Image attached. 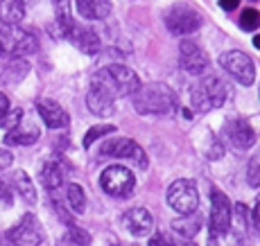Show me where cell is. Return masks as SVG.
<instances>
[{
    "mask_svg": "<svg viewBox=\"0 0 260 246\" xmlns=\"http://www.w3.org/2000/svg\"><path fill=\"white\" fill-rule=\"evenodd\" d=\"M179 107L177 93L163 82H149L143 84L141 88L134 93V109L141 115H158L166 118L172 115Z\"/></svg>",
    "mask_w": 260,
    "mask_h": 246,
    "instance_id": "obj_1",
    "label": "cell"
},
{
    "mask_svg": "<svg viewBox=\"0 0 260 246\" xmlns=\"http://www.w3.org/2000/svg\"><path fill=\"white\" fill-rule=\"evenodd\" d=\"M93 84L104 88L113 99L118 97H129L141 88V79L132 68L122 66V63H111V66L100 68L93 75Z\"/></svg>",
    "mask_w": 260,
    "mask_h": 246,
    "instance_id": "obj_2",
    "label": "cell"
},
{
    "mask_svg": "<svg viewBox=\"0 0 260 246\" xmlns=\"http://www.w3.org/2000/svg\"><path fill=\"white\" fill-rule=\"evenodd\" d=\"M231 90L219 77H204L199 84L190 88V99H192V109L199 113L208 111V109H219L229 99Z\"/></svg>",
    "mask_w": 260,
    "mask_h": 246,
    "instance_id": "obj_3",
    "label": "cell"
},
{
    "mask_svg": "<svg viewBox=\"0 0 260 246\" xmlns=\"http://www.w3.org/2000/svg\"><path fill=\"white\" fill-rule=\"evenodd\" d=\"M163 21H166V27L172 34H177V37H190V34H194L202 27L204 18L197 9L188 7V5H172L166 12Z\"/></svg>",
    "mask_w": 260,
    "mask_h": 246,
    "instance_id": "obj_4",
    "label": "cell"
},
{
    "mask_svg": "<svg viewBox=\"0 0 260 246\" xmlns=\"http://www.w3.org/2000/svg\"><path fill=\"white\" fill-rule=\"evenodd\" d=\"M100 185L107 194L111 197H129L136 188V177L129 167H122V165H111L102 172L100 177Z\"/></svg>",
    "mask_w": 260,
    "mask_h": 246,
    "instance_id": "obj_5",
    "label": "cell"
},
{
    "mask_svg": "<svg viewBox=\"0 0 260 246\" xmlns=\"http://www.w3.org/2000/svg\"><path fill=\"white\" fill-rule=\"evenodd\" d=\"M219 66L226 70L238 84H242V86H251L256 82V66H253L251 57L247 52H240V50L224 52L219 57Z\"/></svg>",
    "mask_w": 260,
    "mask_h": 246,
    "instance_id": "obj_6",
    "label": "cell"
},
{
    "mask_svg": "<svg viewBox=\"0 0 260 246\" xmlns=\"http://www.w3.org/2000/svg\"><path fill=\"white\" fill-rule=\"evenodd\" d=\"M168 205L179 215H190L199 205V192L192 181L179 179L168 188Z\"/></svg>",
    "mask_w": 260,
    "mask_h": 246,
    "instance_id": "obj_7",
    "label": "cell"
},
{
    "mask_svg": "<svg viewBox=\"0 0 260 246\" xmlns=\"http://www.w3.org/2000/svg\"><path fill=\"white\" fill-rule=\"evenodd\" d=\"M5 57H29L39 50V43L27 29L18 27V25H5Z\"/></svg>",
    "mask_w": 260,
    "mask_h": 246,
    "instance_id": "obj_8",
    "label": "cell"
},
{
    "mask_svg": "<svg viewBox=\"0 0 260 246\" xmlns=\"http://www.w3.org/2000/svg\"><path fill=\"white\" fill-rule=\"evenodd\" d=\"M179 66L186 70L188 75H192V77H199V75H204L208 70L211 59H208L206 50L197 41L183 39L181 45H179Z\"/></svg>",
    "mask_w": 260,
    "mask_h": 246,
    "instance_id": "obj_9",
    "label": "cell"
},
{
    "mask_svg": "<svg viewBox=\"0 0 260 246\" xmlns=\"http://www.w3.org/2000/svg\"><path fill=\"white\" fill-rule=\"evenodd\" d=\"M7 239L16 246H41L43 242V228L34 215H25L14 228L7 230Z\"/></svg>",
    "mask_w": 260,
    "mask_h": 246,
    "instance_id": "obj_10",
    "label": "cell"
},
{
    "mask_svg": "<svg viewBox=\"0 0 260 246\" xmlns=\"http://www.w3.org/2000/svg\"><path fill=\"white\" fill-rule=\"evenodd\" d=\"M102 156H113V158H132L141 165V169H147V156L141 149V145L134 143L129 138H113L102 145Z\"/></svg>",
    "mask_w": 260,
    "mask_h": 246,
    "instance_id": "obj_11",
    "label": "cell"
},
{
    "mask_svg": "<svg viewBox=\"0 0 260 246\" xmlns=\"http://www.w3.org/2000/svg\"><path fill=\"white\" fill-rule=\"evenodd\" d=\"M224 135H226L229 145L236 149H249L256 143V129L251 127V122L244 118H236L229 120L224 124Z\"/></svg>",
    "mask_w": 260,
    "mask_h": 246,
    "instance_id": "obj_12",
    "label": "cell"
},
{
    "mask_svg": "<svg viewBox=\"0 0 260 246\" xmlns=\"http://www.w3.org/2000/svg\"><path fill=\"white\" fill-rule=\"evenodd\" d=\"M231 201L217 188L211 190V230H224L231 226Z\"/></svg>",
    "mask_w": 260,
    "mask_h": 246,
    "instance_id": "obj_13",
    "label": "cell"
},
{
    "mask_svg": "<svg viewBox=\"0 0 260 246\" xmlns=\"http://www.w3.org/2000/svg\"><path fill=\"white\" fill-rule=\"evenodd\" d=\"M122 226L132 237H147L154 230V219L145 208H132L122 215Z\"/></svg>",
    "mask_w": 260,
    "mask_h": 246,
    "instance_id": "obj_14",
    "label": "cell"
},
{
    "mask_svg": "<svg viewBox=\"0 0 260 246\" xmlns=\"http://www.w3.org/2000/svg\"><path fill=\"white\" fill-rule=\"evenodd\" d=\"M37 111L41 115L43 122H46L48 129H66L68 122H71L66 109L59 102H54V99H46V97L37 99Z\"/></svg>",
    "mask_w": 260,
    "mask_h": 246,
    "instance_id": "obj_15",
    "label": "cell"
},
{
    "mask_svg": "<svg viewBox=\"0 0 260 246\" xmlns=\"http://www.w3.org/2000/svg\"><path fill=\"white\" fill-rule=\"evenodd\" d=\"M86 107H88V111L93 115H98V118H111V115L116 113V99L104 88H100L98 84H91L88 95H86Z\"/></svg>",
    "mask_w": 260,
    "mask_h": 246,
    "instance_id": "obj_16",
    "label": "cell"
},
{
    "mask_svg": "<svg viewBox=\"0 0 260 246\" xmlns=\"http://www.w3.org/2000/svg\"><path fill=\"white\" fill-rule=\"evenodd\" d=\"M63 39H68V41H71L77 50H82L84 54H95L100 50L98 34H95L91 27H82V25H77V23H73V27L68 29Z\"/></svg>",
    "mask_w": 260,
    "mask_h": 246,
    "instance_id": "obj_17",
    "label": "cell"
},
{
    "mask_svg": "<svg viewBox=\"0 0 260 246\" xmlns=\"http://www.w3.org/2000/svg\"><path fill=\"white\" fill-rule=\"evenodd\" d=\"M77 14L86 21H104L111 14V0H77Z\"/></svg>",
    "mask_w": 260,
    "mask_h": 246,
    "instance_id": "obj_18",
    "label": "cell"
},
{
    "mask_svg": "<svg viewBox=\"0 0 260 246\" xmlns=\"http://www.w3.org/2000/svg\"><path fill=\"white\" fill-rule=\"evenodd\" d=\"M25 18V0H0V23L18 25Z\"/></svg>",
    "mask_w": 260,
    "mask_h": 246,
    "instance_id": "obj_19",
    "label": "cell"
},
{
    "mask_svg": "<svg viewBox=\"0 0 260 246\" xmlns=\"http://www.w3.org/2000/svg\"><path fill=\"white\" fill-rule=\"evenodd\" d=\"M66 172H63V165L59 160H48L41 167V183L46 185V190H57L63 185Z\"/></svg>",
    "mask_w": 260,
    "mask_h": 246,
    "instance_id": "obj_20",
    "label": "cell"
},
{
    "mask_svg": "<svg viewBox=\"0 0 260 246\" xmlns=\"http://www.w3.org/2000/svg\"><path fill=\"white\" fill-rule=\"evenodd\" d=\"M202 228V217L194 213L190 215H181L179 219H174L172 222V230L179 235V237L183 239H192L194 235H197V230Z\"/></svg>",
    "mask_w": 260,
    "mask_h": 246,
    "instance_id": "obj_21",
    "label": "cell"
},
{
    "mask_svg": "<svg viewBox=\"0 0 260 246\" xmlns=\"http://www.w3.org/2000/svg\"><path fill=\"white\" fill-rule=\"evenodd\" d=\"M52 9H54V23L59 27V37H66V32L75 23L71 0H52Z\"/></svg>",
    "mask_w": 260,
    "mask_h": 246,
    "instance_id": "obj_22",
    "label": "cell"
},
{
    "mask_svg": "<svg viewBox=\"0 0 260 246\" xmlns=\"http://www.w3.org/2000/svg\"><path fill=\"white\" fill-rule=\"evenodd\" d=\"M39 131L37 127H29V129H23V127H14L9 129L7 133H5V145H9V147H21V145H32L39 140Z\"/></svg>",
    "mask_w": 260,
    "mask_h": 246,
    "instance_id": "obj_23",
    "label": "cell"
},
{
    "mask_svg": "<svg viewBox=\"0 0 260 246\" xmlns=\"http://www.w3.org/2000/svg\"><path fill=\"white\" fill-rule=\"evenodd\" d=\"M12 183H14V188H16V192L23 197V201L37 203V188L32 185V181H29V177L23 172V169H18V172L12 174Z\"/></svg>",
    "mask_w": 260,
    "mask_h": 246,
    "instance_id": "obj_24",
    "label": "cell"
},
{
    "mask_svg": "<svg viewBox=\"0 0 260 246\" xmlns=\"http://www.w3.org/2000/svg\"><path fill=\"white\" fill-rule=\"evenodd\" d=\"M208 246H242V233L233 230L231 226L224 230H211Z\"/></svg>",
    "mask_w": 260,
    "mask_h": 246,
    "instance_id": "obj_25",
    "label": "cell"
},
{
    "mask_svg": "<svg viewBox=\"0 0 260 246\" xmlns=\"http://www.w3.org/2000/svg\"><path fill=\"white\" fill-rule=\"evenodd\" d=\"M66 197H68V205H71L73 213H84L86 210V194H84L82 185L77 183H68L66 188Z\"/></svg>",
    "mask_w": 260,
    "mask_h": 246,
    "instance_id": "obj_26",
    "label": "cell"
},
{
    "mask_svg": "<svg viewBox=\"0 0 260 246\" xmlns=\"http://www.w3.org/2000/svg\"><path fill=\"white\" fill-rule=\"evenodd\" d=\"M27 70H29V66L23 61V59L12 57V63L3 70V79H5V82H9V84L18 82V79H23L25 75H27Z\"/></svg>",
    "mask_w": 260,
    "mask_h": 246,
    "instance_id": "obj_27",
    "label": "cell"
},
{
    "mask_svg": "<svg viewBox=\"0 0 260 246\" xmlns=\"http://www.w3.org/2000/svg\"><path fill=\"white\" fill-rule=\"evenodd\" d=\"M204 156L211 160H217L224 156V145L219 143L217 135H213V133L206 135V140H204Z\"/></svg>",
    "mask_w": 260,
    "mask_h": 246,
    "instance_id": "obj_28",
    "label": "cell"
},
{
    "mask_svg": "<svg viewBox=\"0 0 260 246\" xmlns=\"http://www.w3.org/2000/svg\"><path fill=\"white\" fill-rule=\"evenodd\" d=\"M113 131H116V127H113V124H95V127H91L86 131V135H84V147H91L98 138H104V135H109Z\"/></svg>",
    "mask_w": 260,
    "mask_h": 246,
    "instance_id": "obj_29",
    "label": "cell"
},
{
    "mask_svg": "<svg viewBox=\"0 0 260 246\" xmlns=\"http://www.w3.org/2000/svg\"><path fill=\"white\" fill-rule=\"evenodd\" d=\"M247 181L251 188H260V152L253 154L247 165Z\"/></svg>",
    "mask_w": 260,
    "mask_h": 246,
    "instance_id": "obj_30",
    "label": "cell"
},
{
    "mask_svg": "<svg viewBox=\"0 0 260 246\" xmlns=\"http://www.w3.org/2000/svg\"><path fill=\"white\" fill-rule=\"evenodd\" d=\"M240 27L247 29V32L258 29L260 27V12H256V9H244L242 18H240Z\"/></svg>",
    "mask_w": 260,
    "mask_h": 246,
    "instance_id": "obj_31",
    "label": "cell"
},
{
    "mask_svg": "<svg viewBox=\"0 0 260 246\" xmlns=\"http://www.w3.org/2000/svg\"><path fill=\"white\" fill-rule=\"evenodd\" d=\"M68 239H71L73 244H77V246H88L91 244V235H88L86 230H82L79 226H75V224L68 226Z\"/></svg>",
    "mask_w": 260,
    "mask_h": 246,
    "instance_id": "obj_32",
    "label": "cell"
},
{
    "mask_svg": "<svg viewBox=\"0 0 260 246\" xmlns=\"http://www.w3.org/2000/svg\"><path fill=\"white\" fill-rule=\"evenodd\" d=\"M21 120H23V109H14V111H7L3 115V120H0V127L3 129H14V127H18L21 124Z\"/></svg>",
    "mask_w": 260,
    "mask_h": 246,
    "instance_id": "obj_33",
    "label": "cell"
},
{
    "mask_svg": "<svg viewBox=\"0 0 260 246\" xmlns=\"http://www.w3.org/2000/svg\"><path fill=\"white\" fill-rule=\"evenodd\" d=\"M147 246H179V244H177V239L168 237V235H163V233H156L152 239H149Z\"/></svg>",
    "mask_w": 260,
    "mask_h": 246,
    "instance_id": "obj_34",
    "label": "cell"
},
{
    "mask_svg": "<svg viewBox=\"0 0 260 246\" xmlns=\"http://www.w3.org/2000/svg\"><path fill=\"white\" fill-rule=\"evenodd\" d=\"M0 201H5V203L12 201V194H9V188L3 183V179H0Z\"/></svg>",
    "mask_w": 260,
    "mask_h": 246,
    "instance_id": "obj_35",
    "label": "cell"
},
{
    "mask_svg": "<svg viewBox=\"0 0 260 246\" xmlns=\"http://www.w3.org/2000/svg\"><path fill=\"white\" fill-rule=\"evenodd\" d=\"M9 111V99L5 93H0V120H3V115Z\"/></svg>",
    "mask_w": 260,
    "mask_h": 246,
    "instance_id": "obj_36",
    "label": "cell"
},
{
    "mask_svg": "<svg viewBox=\"0 0 260 246\" xmlns=\"http://www.w3.org/2000/svg\"><path fill=\"white\" fill-rule=\"evenodd\" d=\"M253 226H256V233L260 235V199L256 203V210H253Z\"/></svg>",
    "mask_w": 260,
    "mask_h": 246,
    "instance_id": "obj_37",
    "label": "cell"
},
{
    "mask_svg": "<svg viewBox=\"0 0 260 246\" xmlns=\"http://www.w3.org/2000/svg\"><path fill=\"white\" fill-rule=\"evenodd\" d=\"M240 0H219V5H222L224 9H236Z\"/></svg>",
    "mask_w": 260,
    "mask_h": 246,
    "instance_id": "obj_38",
    "label": "cell"
},
{
    "mask_svg": "<svg viewBox=\"0 0 260 246\" xmlns=\"http://www.w3.org/2000/svg\"><path fill=\"white\" fill-rule=\"evenodd\" d=\"M0 57H5V27L0 25Z\"/></svg>",
    "mask_w": 260,
    "mask_h": 246,
    "instance_id": "obj_39",
    "label": "cell"
},
{
    "mask_svg": "<svg viewBox=\"0 0 260 246\" xmlns=\"http://www.w3.org/2000/svg\"><path fill=\"white\" fill-rule=\"evenodd\" d=\"M177 244H179V246H197L194 242H190V239H183V237H181V239H177Z\"/></svg>",
    "mask_w": 260,
    "mask_h": 246,
    "instance_id": "obj_40",
    "label": "cell"
},
{
    "mask_svg": "<svg viewBox=\"0 0 260 246\" xmlns=\"http://www.w3.org/2000/svg\"><path fill=\"white\" fill-rule=\"evenodd\" d=\"M0 246H16V244L9 242V239H5V237H0Z\"/></svg>",
    "mask_w": 260,
    "mask_h": 246,
    "instance_id": "obj_41",
    "label": "cell"
},
{
    "mask_svg": "<svg viewBox=\"0 0 260 246\" xmlns=\"http://www.w3.org/2000/svg\"><path fill=\"white\" fill-rule=\"evenodd\" d=\"M253 45H256V48L260 50V37H256V39H253Z\"/></svg>",
    "mask_w": 260,
    "mask_h": 246,
    "instance_id": "obj_42",
    "label": "cell"
}]
</instances>
